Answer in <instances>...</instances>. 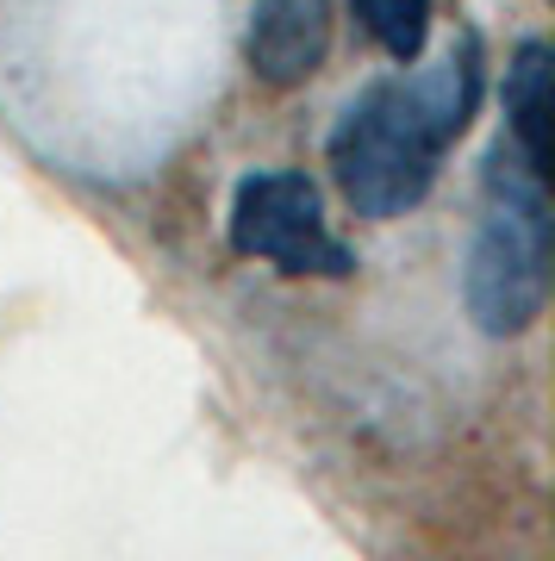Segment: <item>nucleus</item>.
I'll return each instance as SVG.
<instances>
[{
    "label": "nucleus",
    "instance_id": "f257e3e1",
    "mask_svg": "<svg viewBox=\"0 0 555 561\" xmlns=\"http://www.w3.org/2000/svg\"><path fill=\"white\" fill-rule=\"evenodd\" d=\"M480 106V44L462 38L418 76L375 81L343 106L331 131V169L362 219H399L437 187L450 144Z\"/></svg>",
    "mask_w": 555,
    "mask_h": 561
},
{
    "label": "nucleus",
    "instance_id": "f03ea898",
    "mask_svg": "<svg viewBox=\"0 0 555 561\" xmlns=\"http://www.w3.org/2000/svg\"><path fill=\"white\" fill-rule=\"evenodd\" d=\"M462 300L487 337H518L550 300V187H543V169L524 162L506 138L487 157Z\"/></svg>",
    "mask_w": 555,
    "mask_h": 561
},
{
    "label": "nucleus",
    "instance_id": "7ed1b4c3",
    "mask_svg": "<svg viewBox=\"0 0 555 561\" xmlns=\"http://www.w3.org/2000/svg\"><path fill=\"white\" fill-rule=\"evenodd\" d=\"M231 250L250 262H269L281 275H325L338 280L356 268L350 243L331 231L318 187L294 169L250 175L231 201Z\"/></svg>",
    "mask_w": 555,
    "mask_h": 561
},
{
    "label": "nucleus",
    "instance_id": "20e7f679",
    "mask_svg": "<svg viewBox=\"0 0 555 561\" xmlns=\"http://www.w3.org/2000/svg\"><path fill=\"white\" fill-rule=\"evenodd\" d=\"M331 44V0H257L250 7V69L275 88H294L325 62Z\"/></svg>",
    "mask_w": 555,
    "mask_h": 561
},
{
    "label": "nucleus",
    "instance_id": "39448f33",
    "mask_svg": "<svg viewBox=\"0 0 555 561\" xmlns=\"http://www.w3.org/2000/svg\"><path fill=\"white\" fill-rule=\"evenodd\" d=\"M506 144L524 162H550V44H518L506 69Z\"/></svg>",
    "mask_w": 555,
    "mask_h": 561
},
{
    "label": "nucleus",
    "instance_id": "423d86ee",
    "mask_svg": "<svg viewBox=\"0 0 555 561\" xmlns=\"http://www.w3.org/2000/svg\"><path fill=\"white\" fill-rule=\"evenodd\" d=\"M350 13L394 62H418L431 44V0H350Z\"/></svg>",
    "mask_w": 555,
    "mask_h": 561
}]
</instances>
